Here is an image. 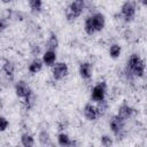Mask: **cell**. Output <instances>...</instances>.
I'll list each match as a JSON object with an SVG mask.
<instances>
[{"mask_svg":"<svg viewBox=\"0 0 147 147\" xmlns=\"http://www.w3.org/2000/svg\"><path fill=\"white\" fill-rule=\"evenodd\" d=\"M84 6H85V2L83 0H76V1H72L65 9V16H67V20L69 22L71 21H75L76 18H78L82 13H83V9H84Z\"/></svg>","mask_w":147,"mask_h":147,"instance_id":"obj_1","label":"cell"},{"mask_svg":"<svg viewBox=\"0 0 147 147\" xmlns=\"http://www.w3.org/2000/svg\"><path fill=\"white\" fill-rule=\"evenodd\" d=\"M106 90H107V85L105 82H100L98 83L93 88H92V93H91V99L93 101L100 102L105 100L106 96Z\"/></svg>","mask_w":147,"mask_h":147,"instance_id":"obj_2","label":"cell"},{"mask_svg":"<svg viewBox=\"0 0 147 147\" xmlns=\"http://www.w3.org/2000/svg\"><path fill=\"white\" fill-rule=\"evenodd\" d=\"M109 126H110L113 133H114L118 139L124 136V122H123L122 119H119L116 115L111 117L110 123H109Z\"/></svg>","mask_w":147,"mask_h":147,"instance_id":"obj_3","label":"cell"},{"mask_svg":"<svg viewBox=\"0 0 147 147\" xmlns=\"http://www.w3.org/2000/svg\"><path fill=\"white\" fill-rule=\"evenodd\" d=\"M52 72H53V77H54V79H56V80H61L62 78H64V77L68 75V72H69V68H68L67 63H64V62H56V63L53 65Z\"/></svg>","mask_w":147,"mask_h":147,"instance_id":"obj_4","label":"cell"},{"mask_svg":"<svg viewBox=\"0 0 147 147\" xmlns=\"http://www.w3.org/2000/svg\"><path fill=\"white\" fill-rule=\"evenodd\" d=\"M122 15L124 16V20L126 22H130L133 20L136 15V3L133 1H125L122 5Z\"/></svg>","mask_w":147,"mask_h":147,"instance_id":"obj_5","label":"cell"},{"mask_svg":"<svg viewBox=\"0 0 147 147\" xmlns=\"http://www.w3.org/2000/svg\"><path fill=\"white\" fill-rule=\"evenodd\" d=\"M31 91L32 90L29 87V85L24 80H20L15 85V92L18 98H26Z\"/></svg>","mask_w":147,"mask_h":147,"instance_id":"obj_6","label":"cell"},{"mask_svg":"<svg viewBox=\"0 0 147 147\" xmlns=\"http://www.w3.org/2000/svg\"><path fill=\"white\" fill-rule=\"evenodd\" d=\"M91 20H92V23H93V26H94L95 32L101 31V30L105 28L106 18H105V15H103V14H101V13H95L94 15L91 16Z\"/></svg>","mask_w":147,"mask_h":147,"instance_id":"obj_7","label":"cell"},{"mask_svg":"<svg viewBox=\"0 0 147 147\" xmlns=\"http://www.w3.org/2000/svg\"><path fill=\"white\" fill-rule=\"evenodd\" d=\"M132 114H133V108L130 107V106L126 105V103H123L122 106H119L116 116H117L119 119H122L123 122H125L126 119H129V118L132 116Z\"/></svg>","mask_w":147,"mask_h":147,"instance_id":"obj_8","label":"cell"},{"mask_svg":"<svg viewBox=\"0 0 147 147\" xmlns=\"http://www.w3.org/2000/svg\"><path fill=\"white\" fill-rule=\"evenodd\" d=\"M145 68H146L145 61H144L142 59H139L138 62L133 65V68L127 72V75L136 76V77H142L144 74H145Z\"/></svg>","mask_w":147,"mask_h":147,"instance_id":"obj_9","label":"cell"},{"mask_svg":"<svg viewBox=\"0 0 147 147\" xmlns=\"http://www.w3.org/2000/svg\"><path fill=\"white\" fill-rule=\"evenodd\" d=\"M93 68L90 62H83L79 65V75L82 76L83 79H90L92 77Z\"/></svg>","mask_w":147,"mask_h":147,"instance_id":"obj_10","label":"cell"},{"mask_svg":"<svg viewBox=\"0 0 147 147\" xmlns=\"http://www.w3.org/2000/svg\"><path fill=\"white\" fill-rule=\"evenodd\" d=\"M84 116L86 117V119L88 121H94L98 118V113L95 109V106H93L92 103H86L84 107Z\"/></svg>","mask_w":147,"mask_h":147,"instance_id":"obj_11","label":"cell"},{"mask_svg":"<svg viewBox=\"0 0 147 147\" xmlns=\"http://www.w3.org/2000/svg\"><path fill=\"white\" fill-rule=\"evenodd\" d=\"M56 61V53L54 51H46L42 55V63L46 65H53Z\"/></svg>","mask_w":147,"mask_h":147,"instance_id":"obj_12","label":"cell"},{"mask_svg":"<svg viewBox=\"0 0 147 147\" xmlns=\"http://www.w3.org/2000/svg\"><path fill=\"white\" fill-rule=\"evenodd\" d=\"M59 46V39H57V36L54 33V32H51L49 34V38L47 40V51H56Z\"/></svg>","mask_w":147,"mask_h":147,"instance_id":"obj_13","label":"cell"},{"mask_svg":"<svg viewBox=\"0 0 147 147\" xmlns=\"http://www.w3.org/2000/svg\"><path fill=\"white\" fill-rule=\"evenodd\" d=\"M42 60H40V59H38V57H36L30 64H29V71L31 72V74H38L41 69H42Z\"/></svg>","mask_w":147,"mask_h":147,"instance_id":"obj_14","label":"cell"},{"mask_svg":"<svg viewBox=\"0 0 147 147\" xmlns=\"http://www.w3.org/2000/svg\"><path fill=\"white\" fill-rule=\"evenodd\" d=\"M2 70H3V72H5L8 77L13 78V76H14V71H15V64H14L11 61L6 60L5 63H3V65H2Z\"/></svg>","mask_w":147,"mask_h":147,"instance_id":"obj_15","label":"cell"},{"mask_svg":"<svg viewBox=\"0 0 147 147\" xmlns=\"http://www.w3.org/2000/svg\"><path fill=\"white\" fill-rule=\"evenodd\" d=\"M21 144L23 147H33L34 146V139L29 133H23L21 136Z\"/></svg>","mask_w":147,"mask_h":147,"instance_id":"obj_16","label":"cell"},{"mask_svg":"<svg viewBox=\"0 0 147 147\" xmlns=\"http://www.w3.org/2000/svg\"><path fill=\"white\" fill-rule=\"evenodd\" d=\"M29 6H30V9L32 13H39L41 10V7H42V1L41 0H30L29 1Z\"/></svg>","mask_w":147,"mask_h":147,"instance_id":"obj_17","label":"cell"},{"mask_svg":"<svg viewBox=\"0 0 147 147\" xmlns=\"http://www.w3.org/2000/svg\"><path fill=\"white\" fill-rule=\"evenodd\" d=\"M84 30H85V32H86L88 36H92V34L95 32L94 26H93V23H92V20H91V16H90V17H87V18L85 20Z\"/></svg>","mask_w":147,"mask_h":147,"instance_id":"obj_18","label":"cell"},{"mask_svg":"<svg viewBox=\"0 0 147 147\" xmlns=\"http://www.w3.org/2000/svg\"><path fill=\"white\" fill-rule=\"evenodd\" d=\"M57 142H59V145L61 147H67L68 144L70 142V138H69V136L67 133L62 132V133H60L57 136Z\"/></svg>","mask_w":147,"mask_h":147,"instance_id":"obj_19","label":"cell"},{"mask_svg":"<svg viewBox=\"0 0 147 147\" xmlns=\"http://www.w3.org/2000/svg\"><path fill=\"white\" fill-rule=\"evenodd\" d=\"M121 46L119 45H117V44H113L111 46H110V48H109V55H110V57H113V59H117L118 56H119V54H121Z\"/></svg>","mask_w":147,"mask_h":147,"instance_id":"obj_20","label":"cell"},{"mask_svg":"<svg viewBox=\"0 0 147 147\" xmlns=\"http://www.w3.org/2000/svg\"><path fill=\"white\" fill-rule=\"evenodd\" d=\"M25 99V107L28 108V109H31L33 106H34V103H36V95H34V93H33V91H31L30 93H29V95L26 96V98H24Z\"/></svg>","mask_w":147,"mask_h":147,"instance_id":"obj_21","label":"cell"},{"mask_svg":"<svg viewBox=\"0 0 147 147\" xmlns=\"http://www.w3.org/2000/svg\"><path fill=\"white\" fill-rule=\"evenodd\" d=\"M107 107H108V105H107V102H106L105 100L98 102V106H95V109H96V113H98V117H99V116H102V115L106 113Z\"/></svg>","mask_w":147,"mask_h":147,"instance_id":"obj_22","label":"cell"},{"mask_svg":"<svg viewBox=\"0 0 147 147\" xmlns=\"http://www.w3.org/2000/svg\"><path fill=\"white\" fill-rule=\"evenodd\" d=\"M39 141H40V144H42V145L48 144V141H49V134H48L47 131H41V132L39 133Z\"/></svg>","mask_w":147,"mask_h":147,"instance_id":"obj_23","label":"cell"},{"mask_svg":"<svg viewBox=\"0 0 147 147\" xmlns=\"http://www.w3.org/2000/svg\"><path fill=\"white\" fill-rule=\"evenodd\" d=\"M101 144H102L103 147H111L113 146V139L109 136L105 134V136L101 137Z\"/></svg>","mask_w":147,"mask_h":147,"instance_id":"obj_24","label":"cell"},{"mask_svg":"<svg viewBox=\"0 0 147 147\" xmlns=\"http://www.w3.org/2000/svg\"><path fill=\"white\" fill-rule=\"evenodd\" d=\"M8 125H9L8 119L6 117H3V116H0V132L6 131L7 127H8Z\"/></svg>","mask_w":147,"mask_h":147,"instance_id":"obj_25","label":"cell"},{"mask_svg":"<svg viewBox=\"0 0 147 147\" xmlns=\"http://www.w3.org/2000/svg\"><path fill=\"white\" fill-rule=\"evenodd\" d=\"M31 54H32L34 57H37V56L40 54V47H39L38 45H33V46H31Z\"/></svg>","mask_w":147,"mask_h":147,"instance_id":"obj_26","label":"cell"},{"mask_svg":"<svg viewBox=\"0 0 147 147\" xmlns=\"http://www.w3.org/2000/svg\"><path fill=\"white\" fill-rule=\"evenodd\" d=\"M7 25H8L7 20H6V18H3V17H0V32L5 31V30H6V28H7Z\"/></svg>","mask_w":147,"mask_h":147,"instance_id":"obj_27","label":"cell"},{"mask_svg":"<svg viewBox=\"0 0 147 147\" xmlns=\"http://www.w3.org/2000/svg\"><path fill=\"white\" fill-rule=\"evenodd\" d=\"M67 147H79V146H78V142L76 140H70V142L68 144Z\"/></svg>","mask_w":147,"mask_h":147,"instance_id":"obj_28","label":"cell"}]
</instances>
